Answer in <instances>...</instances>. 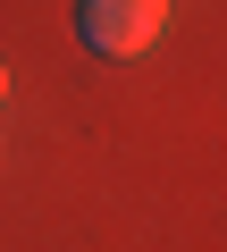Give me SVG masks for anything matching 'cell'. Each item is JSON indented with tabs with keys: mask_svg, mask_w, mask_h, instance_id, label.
Wrapping results in <instances>:
<instances>
[{
	"mask_svg": "<svg viewBox=\"0 0 227 252\" xmlns=\"http://www.w3.org/2000/svg\"><path fill=\"white\" fill-rule=\"evenodd\" d=\"M76 34L101 59H143L168 34V0H76Z\"/></svg>",
	"mask_w": 227,
	"mask_h": 252,
	"instance_id": "6da1fadb",
	"label": "cell"
},
{
	"mask_svg": "<svg viewBox=\"0 0 227 252\" xmlns=\"http://www.w3.org/2000/svg\"><path fill=\"white\" fill-rule=\"evenodd\" d=\"M0 93H9V67H0Z\"/></svg>",
	"mask_w": 227,
	"mask_h": 252,
	"instance_id": "7a4b0ae2",
	"label": "cell"
}]
</instances>
